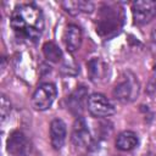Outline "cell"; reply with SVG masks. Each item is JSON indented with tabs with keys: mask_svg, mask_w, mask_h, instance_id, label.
I'll return each instance as SVG.
<instances>
[{
	"mask_svg": "<svg viewBox=\"0 0 156 156\" xmlns=\"http://www.w3.org/2000/svg\"><path fill=\"white\" fill-rule=\"evenodd\" d=\"M151 44H152V48L156 50V27L154 28V30L151 33Z\"/></svg>",
	"mask_w": 156,
	"mask_h": 156,
	"instance_id": "obj_16",
	"label": "cell"
},
{
	"mask_svg": "<svg viewBox=\"0 0 156 156\" xmlns=\"http://www.w3.org/2000/svg\"><path fill=\"white\" fill-rule=\"evenodd\" d=\"M132 13L135 24L149 23L156 16V2L149 0H139L132 4Z\"/></svg>",
	"mask_w": 156,
	"mask_h": 156,
	"instance_id": "obj_5",
	"label": "cell"
},
{
	"mask_svg": "<svg viewBox=\"0 0 156 156\" xmlns=\"http://www.w3.org/2000/svg\"><path fill=\"white\" fill-rule=\"evenodd\" d=\"M87 67H88L89 77H90V79L94 80V82L100 80V79L105 76L106 67H105V65L102 63V61H101L100 58H98V57L91 58V60L87 63Z\"/></svg>",
	"mask_w": 156,
	"mask_h": 156,
	"instance_id": "obj_12",
	"label": "cell"
},
{
	"mask_svg": "<svg viewBox=\"0 0 156 156\" xmlns=\"http://www.w3.org/2000/svg\"><path fill=\"white\" fill-rule=\"evenodd\" d=\"M44 24L43 12L34 4L18 5L11 13L10 26L20 39L37 41L44 32Z\"/></svg>",
	"mask_w": 156,
	"mask_h": 156,
	"instance_id": "obj_1",
	"label": "cell"
},
{
	"mask_svg": "<svg viewBox=\"0 0 156 156\" xmlns=\"http://www.w3.org/2000/svg\"><path fill=\"white\" fill-rule=\"evenodd\" d=\"M0 111H1V122L4 123L6 121V118L9 117L10 115V111H11V104H10V100L5 96V95H1V105H0Z\"/></svg>",
	"mask_w": 156,
	"mask_h": 156,
	"instance_id": "obj_15",
	"label": "cell"
},
{
	"mask_svg": "<svg viewBox=\"0 0 156 156\" xmlns=\"http://www.w3.org/2000/svg\"><path fill=\"white\" fill-rule=\"evenodd\" d=\"M145 156H155V155H145Z\"/></svg>",
	"mask_w": 156,
	"mask_h": 156,
	"instance_id": "obj_17",
	"label": "cell"
},
{
	"mask_svg": "<svg viewBox=\"0 0 156 156\" xmlns=\"http://www.w3.org/2000/svg\"><path fill=\"white\" fill-rule=\"evenodd\" d=\"M43 52L48 61L50 62H58L62 58L61 49L52 41H48L43 45Z\"/></svg>",
	"mask_w": 156,
	"mask_h": 156,
	"instance_id": "obj_14",
	"label": "cell"
},
{
	"mask_svg": "<svg viewBox=\"0 0 156 156\" xmlns=\"http://www.w3.org/2000/svg\"><path fill=\"white\" fill-rule=\"evenodd\" d=\"M139 94V83L136 78L127 72L113 88V96L121 102H132Z\"/></svg>",
	"mask_w": 156,
	"mask_h": 156,
	"instance_id": "obj_2",
	"label": "cell"
},
{
	"mask_svg": "<svg viewBox=\"0 0 156 156\" xmlns=\"http://www.w3.org/2000/svg\"><path fill=\"white\" fill-rule=\"evenodd\" d=\"M66 136H67V129H66L65 122L62 119H60V118L52 119L51 123H50V141H51V146L55 150L62 149V146L65 145V141H66Z\"/></svg>",
	"mask_w": 156,
	"mask_h": 156,
	"instance_id": "obj_9",
	"label": "cell"
},
{
	"mask_svg": "<svg viewBox=\"0 0 156 156\" xmlns=\"http://www.w3.org/2000/svg\"><path fill=\"white\" fill-rule=\"evenodd\" d=\"M62 39H63V43H65L67 51L73 54L82 45V40H83L82 29L76 24H68L63 32Z\"/></svg>",
	"mask_w": 156,
	"mask_h": 156,
	"instance_id": "obj_7",
	"label": "cell"
},
{
	"mask_svg": "<svg viewBox=\"0 0 156 156\" xmlns=\"http://www.w3.org/2000/svg\"><path fill=\"white\" fill-rule=\"evenodd\" d=\"M61 5L65 11L72 16H76L79 12L90 13L94 10V4L90 1H63L61 2Z\"/></svg>",
	"mask_w": 156,
	"mask_h": 156,
	"instance_id": "obj_11",
	"label": "cell"
},
{
	"mask_svg": "<svg viewBox=\"0 0 156 156\" xmlns=\"http://www.w3.org/2000/svg\"><path fill=\"white\" fill-rule=\"evenodd\" d=\"M29 150L27 138L21 132H13L7 139V151L12 156H26Z\"/></svg>",
	"mask_w": 156,
	"mask_h": 156,
	"instance_id": "obj_8",
	"label": "cell"
},
{
	"mask_svg": "<svg viewBox=\"0 0 156 156\" xmlns=\"http://www.w3.org/2000/svg\"><path fill=\"white\" fill-rule=\"evenodd\" d=\"M139 143L136 133L132 130H124L118 134L116 139V147L121 151H130L133 150Z\"/></svg>",
	"mask_w": 156,
	"mask_h": 156,
	"instance_id": "obj_10",
	"label": "cell"
},
{
	"mask_svg": "<svg viewBox=\"0 0 156 156\" xmlns=\"http://www.w3.org/2000/svg\"><path fill=\"white\" fill-rule=\"evenodd\" d=\"M57 95V89L52 83L40 84L32 96V105L38 111H45L51 107Z\"/></svg>",
	"mask_w": 156,
	"mask_h": 156,
	"instance_id": "obj_3",
	"label": "cell"
},
{
	"mask_svg": "<svg viewBox=\"0 0 156 156\" xmlns=\"http://www.w3.org/2000/svg\"><path fill=\"white\" fill-rule=\"evenodd\" d=\"M71 140L72 144L79 149H88L89 146H91V136L83 117H77V119L74 121Z\"/></svg>",
	"mask_w": 156,
	"mask_h": 156,
	"instance_id": "obj_6",
	"label": "cell"
},
{
	"mask_svg": "<svg viewBox=\"0 0 156 156\" xmlns=\"http://www.w3.org/2000/svg\"><path fill=\"white\" fill-rule=\"evenodd\" d=\"M87 96V90L84 87H79L77 88L71 96L68 98V106L69 110L74 113H78L82 111V105H83V100Z\"/></svg>",
	"mask_w": 156,
	"mask_h": 156,
	"instance_id": "obj_13",
	"label": "cell"
},
{
	"mask_svg": "<svg viewBox=\"0 0 156 156\" xmlns=\"http://www.w3.org/2000/svg\"><path fill=\"white\" fill-rule=\"evenodd\" d=\"M87 107L94 117H108L116 112L115 105L100 93H94L87 99Z\"/></svg>",
	"mask_w": 156,
	"mask_h": 156,
	"instance_id": "obj_4",
	"label": "cell"
}]
</instances>
